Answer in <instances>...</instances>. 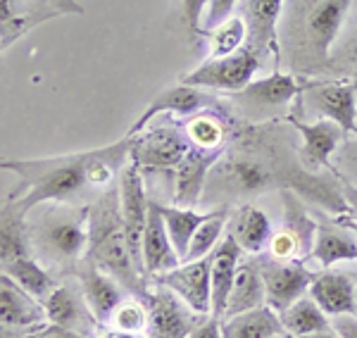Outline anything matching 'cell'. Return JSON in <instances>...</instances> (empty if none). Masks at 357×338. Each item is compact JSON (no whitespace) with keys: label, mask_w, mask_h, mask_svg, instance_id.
<instances>
[{"label":"cell","mask_w":357,"mask_h":338,"mask_svg":"<svg viewBox=\"0 0 357 338\" xmlns=\"http://www.w3.org/2000/svg\"><path fill=\"white\" fill-rule=\"evenodd\" d=\"M350 10L353 0H286L276 70L319 79L329 67Z\"/></svg>","instance_id":"6da1fadb"},{"label":"cell","mask_w":357,"mask_h":338,"mask_svg":"<svg viewBox=\"0 0 357 338\" xmlns=\"http://www.w3.org/2000/svg\"><path fill=\"white\" fill-rule=\"evenodd\" d=\"M269 139L272 134L267 136L262 134V129H255V134L245 136L234 148L224 151V155L210 171L200 203L222 200V205H227L236 200L257 198L276 186L296 188L305 174L301 160L286 162L281 151L269 153Z\"/></svg>","instance_id":"7a4b0ae2"},{"label":"cell","mask_w":357,"mask_h":338,"mask_svg":"<svg viewBox=\"0 0 357 338\" xmlns=\"http://www.w3.org/2000/svg\"><path fill=\"white\" fill-rule=\"evenodd\" d=\"M93 155L96 148L55 158L3 160V169L15 171L22 181V188L10 196V200L24 215L43 203H72L84 191L93 188L91 186Z\"/></svg>","instance_id":"3957f363"},{"label":"cell","mask_w":357,"mask_h":338,"mask_svg":"<svg viewBox=\"0 0 357 338\" xmlns=\"http://www.w3.org/2000/svg\"><path fill=\"white\" fill-rule=\"evenodd\" d=\"M86 257L100 269H105L107 274H112L126 291L146 298L148 289H143V274L138 272L131 257L129 238H126L119 188L102 191V196L91 205Z\"/></svg>","instance_id":"277c9868"},{"label":"cell","mask_w":357,"mask_h":338,"mask_svg":"<svg viewBox=\"0 0 357 338\" xmlns=\"http://www.w3.org/2000/svg\"><path fill=\"white\" fill-rule=\"evenodd\" d=\"M91 205L55 203L31 226V245L50 265L82 262L89 250Z\"/></svg>","instance_id":"5b68a950"},{"label":"cell","mask_w":357,"mask_h":338,"mask_svg":"<svg viewBox=\"0 0 357 338\" xmlns=\"http://www.w3.org/2000/svg\"><path fill=\"white\" fill-rule=\"evenodd\" d=\"M307 77L274 70L267 77L252 79L245 89L231 93V110L250 124H272L281 117H291L301 98Z\"/></svg>","instance_id":"8992f818"},{"label":"cell","mask_w":357,"mask_h":338,"mask_svg":"<svg viewBox=\"0 0 357 338\" xmlns=\"http://www.w3.org/2000/svg\"><path fill=\"white\" fill-rule=\"evenodd\" d=\"M293 112L298 122L331 119L345 134H357V89L343 79H307Z\"/></svg>","instance_id":"52a82bcc"},{"label":"cell","mask_w":357,"mask_h":338,"mask_svg":"<svg viewBox=\"0 0 357 338\" xmlns=\"http://www.w3.org/2000/svg\"><path fill=\"white\" fill-rule=\"evenodd\" d=\"M260 67L262 60L245 45L243 50L229 57H217V60L207 57L195 70L183 74L178 82L205 91H224V93L231 95L236 91L245 89L255 79V74L260 72Z\"/></svg>","instance_id":"ba28073f"},{"label":"cell","mask_w":357,"mask_h":338,"mask_svg":"<svg viewBox=\"0 0 357 338\" xmlns=\"http://www.w3.org/2000/svg\"><path fill=\"white\" fill-rule=\"evenodd\" d=\"M60 15H84V8L77 0H0L3 50L45 20H55Z\"/></svg>","instance_id":"9c48e42d"},{"label":"cell","mask_w":357,"mask_h":338,"mask_svg":"<svg viewBox=\"0 0 357 338\" xmlns=\"http://www.w3.org/2000/svg\"><path fill=\"white\" fill-rule=\"evenodd\" d=\"M119 200H122L124 229H126V238H129L131 257H134L138 272L146 277V269H143V236H146V229H148L151 200L146 196L143 171L134 160L119 174Z\"/></svg>","instance_id":"30bf717a"},{"label":"cell","mask_w":357,"mask_h":338,"mask_svg":"<svg viewBox=\"0 0 357 338\" xmlns=\"http://www.w3.org/2000/svg\"><path fill=\"white\" fill-rule=\"evenodd\" d=\"M148 302V338H188L203 314H195L174 291L160 284L146 291Z\"/></svg>","instance_id":"8fae6325"},{"label":"cell","mask_w":357,"mask_h":338,"mask_svg":"<svg viewBox=\"0 0 357 338\" xmlns=\"http://www.w3.org/2000/svg\"><path fill=\"white\" fill-rule=\"evenodd\" d=\"M191 151V141L176 127H155L134 136L131 160L141 171H174L183 155Z\"/></svg>","instance_id":"7c38bea8"},{"label":"cell","mask_w":357,"mask_h":338,"mask_svg":"<svg viewBox=\"0 0 357 338\" xmlns=\"http://www.w3.org/2000/svg\"><path fill=\"white\" fill-rule=\"evenodd\" d=\"M260 262V272L264 279V291H267V305L274 312H284L296 300L307 293L312 286L314 272L305 260H257Z\"/></svg>","instance_id":"4fadbf2b"},{"label":"cell","mask_w":357,"mask_h":338,"mask_svg":"<svg viewBox=\"0 0 357 338\" xmlns=\"http://www.w3.org/2000/svg\"><path fill=\"white\" fill-rule=\"evenodd\" d=\"M220 105V100L212 98L210 93H205V89H195V86L181 84L169 86V89L160 91L155 98L148 102V107L141 112V117L134 122V127L129 129V136L143 134L155 117L160 114H178V117H193V114L212 110V107Z\"/></svg>","instance_id":"5bb4252c"},{"label":"cell","mask_w":357,"mask_h":338,"mask_svg":"<svg viewBox=\"0 0 357 338\" xmlns=\"http://www.w3.org/2000/svg\"><path fill=\"white\" fill-rule=\"evenodd\" d=\"M77 282L82 286L86 305H89L91 314L96 317L98 324H110L114 310L126 300L124 293L126 289L112 274H107L105 269H100L96 262H91L89 257H84L82 262H77Z\"/></svg>","instance_id":"9a60e30c"},{"label":"cell","mask_w":357,"mask_h":338,"mask_svg":"<svg viewBox=\"0 0 357 338\" xmlns=\"http://www.w3.org/2000/svg\"><path fill=\"white\" fill-rule=\"evenodd\" d=\"M286 0H241V17L248 24V48L260 60L279 57V22Z\"/></svg>","instance_id":"2e32d148"},{"label":"cell","mask_w":357,"mask_h":338,"mask_svg":"<svg viewBox=\"0 0 357 338\" xmlns=\"http://www.w3.org/2000/svg\"><path fill=\"white\" fill-rule=\"evenodd\" d=\"M291 124L303 139L301 153H298L303 169L310 171V174H321L324 169H329L333 153L338 151V146L348 136L343 127H338L331 119H317V122L291 119Z\"/></svg>","instance_id":"e0dca14e"},{"label":"cell","mask_w":357,"mask_h":338,"mask_svg":"<svg viewBox=\"0 0 357 338\" xmlns=\"http://www.w3.org/2000/svg\"><path fill=\"white\" fill-rule=\"evenodd\" d=\"M158 282L174 291L195 314H212V255L195 262H183L158 277Z\"/></svg>","instance_id":"ac0fdd59"},{"label":"cell","mask_w":357,"mask_h":338,"mask_svg":"<svg viewBox=\"0 0 357 338\" xmlns=\"http://www.w3.org/2000/svg\"><path fill=\"white\" fill-rule=\"evenodd\" d=\"M45 314H48V322L67 326L79 334L91 336L93 329H100V324L96 322V317L91 314L89 305H86V298L82 286L77 284H57L55 291L43 300Z\"/></svg>","instance_id":"d6986e66"},{"label":"cell","mask_w":357,"mask_h":338,"mask_svg":"<svg viewBox=\"0 0 357 338\" xmlns=\"http://www.w3.org/2000/svg\"><path fill=\"white\" fill-rule=\"evenodd\" d=\"M224 153H207L200 148H193L183 155V160L178 162V167L174 169V181H176V191L174 200L176 208H195V205L203 200L207 179H210V171L217 164Z\"/></svg>","instance_id":"ffe728a7"},{"label":"cell","mask_w":357,"mask_h":338,"mask_svg":"<svg viewBox=\"0 0 357 338\" xmlns=\"http://www.w3.org/2000/svg\"><path fill=\"white\" fill-rule=\"evenodd\" d=\"M0 319L3 329H36L48 322L45 305L8 274L0 277Z\"/></svg>","instance_id":"44dd1931"},{"label":"cell","mask_w":357,"mask_h":338,"mask_svg":"<svg viewBox=\"0 0 357 338\" xmlns=\"http://www.w3.org/2000/svg\"><path fill=\"white\" fill-rule=\"evenodd\" d=\"M178 265H183L178 257L169 233H167L165 217L160 212V203L151 200V215H148V229L143 236V269L146 277H162Z\"/></svg>","instance_id":"7402d4cb"},{"label":"cell","mask_w":357,"mask_h":338,"mask_svg":"<svg viewBox=\"0 0 357 338\" xmlns=\"http://www.w3.org/2000/svg\"><path fill=\"white\" fill-rule=\"evenodd\" d=\"M227 233L231 236L243 253L260 255L269 248V240L274 236L272 222L267 212L252 203H243L238 208H231Z\"/></svg>","instance_id":"603a6c76"},{"label":"cell","mask_w":357,"mask_h":338,"mask_svg":"<svg viewBox=\"0 0 357 338\" xmlns=\"http://www.w3.org/2000/svg\"><path fill=\"white\" fill-rule=\"evenodd\" d=\"M310 295L329 317L355 314V277L341 269H321L314 274Z\"/></svg>","instance_id":"cb8c5ba5"},{"label":"cell","mask_w":357,"mask_h":338,"mask_svg":"<svg viewBox=\"0 0 357 338\" xmlns=\"http://www.w3.org/2000/svg\"><path fill=\"white\" fill-rule=\"evenodd\" d=\"M305 262H317L319 269H331L341 262H357V236L333 217L331 224H319L312 255Z\"/></svg>","instance_id":"d4e9b609"},{"label":"cell","mask_w":357,"mask_h":338,"mask_svg":"<svg viewBox=\"0 0 357 338\" xmlns=\"http://www.w3.org/2000/svg\"><path fill=\"white\" fill-rule=\"evenodd\" d=\"M241 253L243 250L229 233L212 253V314L220 319H224V312H227L229 293H231L236 272L241 265Z\"/></svg>","instance_id":"484cf974"},{"label":"cell","mask_w":357,"mask_h":338,"mask_svg":"<svg viewBox=\"0 0 357 338\" xmlns=\"http://www.w3.org/2000/svg\"><path fill=\"white\" fill-rule=\"evenodd\" d=\"M262 305H267V291H264L260 262H250V260L241 262L231 286V293H229L224 319L236 317L241 312H250Z\"/></svg>","instance_id":"4316f807"},{"label":"cell","mask_w":357,"mask_h":338,"mask_svg":"<svg viewBox=\"0 0 357 338\" xmlns=\"http://www.w3.org/2000/svg\"><path fill=\"white\" fill-rule=\"evenodd\" d=\"M183 134L188 136L193 148L207 153H224L229 136H231V122H229V114L212 110H203L193 117H188Z\"/></svg>","instance_id":"83f0119b"},{"label":"cell","mask_w":357,"mask_h":338,"mask_svg":"<svg viewBox=\"0 0 357 338\" xmlns=\"http://www.w3.org/2000/svg\"><path fill=\"white\" fill-rule=\"evenodd\" d=\"M284 331L286 329L281 324L279 312H274L269 305L222 319L224 338H272L276 334H284Z\"/></svg>","instance_id":"f1b7e54d"},{"label":"cell","mask_w":357,"mask_h":338,"mask_svg":"<svg viewBox=\"0 0 357 338\" xmlns=\"http://www.w3.org/2000/svg\"><path fill=\"white\" fill-rule=\"evenodd\" d=\"M31 245V226L26 224V215L17 210L10 200L0 215V262L8 265L20 257H29Z\"/></svg>","instance_id":"f546056e"},{"label":"cell","mask_w":357,"mask_h":338,"mask_svg":"<svg viewBox=\"0 0 357 338\" xmlns=\"http://www.w3.org/2000/svg\"><path fill=\"white\" fill-rule=\"evenodd\" d=\"M281 200H284V229L301 243L303 260H307L312 255L319 224H317L314 217L307 212V208H305V203L296 191L281 188Z\"/></svg>","instance_id":"4dcf8cb0"},{"label":"cell","mask_w":357,"mask_h":338,"mask_svg":"<svg viewBox=\"0 0 357 338\" xmlns=\"http://www.w3.org/2000/svg\"><path fill=\"white\" fill-rule=\"evenodd\" d=\"M353 15H348L345 29L331 53V62L319 79H343L357 82V0H353Z\"/></svg>","instance_id":"1f68e13d"},{"label":"cell","mask_w":357,"mask_h":338,"mask_svg":"<svg viewBox=\"0 0 357 338\" xmlns=\"http://www.w3.org/2000/svg\"><path fill=\"white\" fill-rule=\"evenodd\" d=\"M279 317H281L284 329L296 338L331 329V317L317 305L312 295H303L301 300H296L291 307H286Z\"/></svg>","instance_id":"d6a6232c"},{"label":"cell","mask_w":357,"mask_h":338,"mask_svg":"<svg viewBox=\"0 0 357 338\" xmlns=\"http://www.w3.org/2000/svg\"><path fill=\"white\" fill-rule=\"evenodd\" d=\"M160 212L165 217V224H167V233H169L172 243H174L178 257L181 262L186 260L188 253V245H191L193 233L198 231L200 224H205L210 220L212 210L210 212H195L191 208H167V205H160Z\"/></svg>","instance_id":"836d02e7"},{"label":"cell","mask_w":357,"mask_h":338,"mask_svg":"<svg viewBox=\"0 0 357 338\" xmlns=\"http://www.w3.org/2000/svg\"><path fill=\"white\" fill-rule=\"evenodd\" d=\"M229 217H231V208H229V205L212 208L210 220H207L205 224H200L198 231L193 233L191 245H188V253H186V260H183V262L203 260V257L215 253L217 245L222 243V238L227 236Z\"/></svg>","instance_id":"e575fe53"},{"label":"cell","mask_w":357,"mask_h":338,"mask_svg":"<svg viewBox=\"0 0 357 338\" xmlns=\"http://www.w3.org/2000/svg\"><path fill=\"white\" fill-rule=\"evenodd\" d=\"M207 38V57L217 60V57H229L248 45V24L241 15H231L220 26L205 31Z\"/></svg>","instance_id":"d590c367"},{"label":"cell","mask_w":357,"mask_h":338,"mask_svg":"<svg viewBox=\"0 0 357 338\" xmlns=\"http://www.w3.org/2000/svg\"><path fill=\"white\" fill-rule=\"evenodd\" d=\"M3 274H8L10 279H15L22 289L29 291V293L33 298H38L41 302L53 293L55 286H57L55 279L50 277V274L45 272L31 255L20 257V260H13V262H8V265H3Z\"/></svg>","instance_id":"8d00e7d4"},{"label":"cell","mask_w":357,"mask_h":338,"mask_svg":"<svg viewBox=\"0 0 357 338\" xmlns=\"http://www.w3.org/2000/svg\"><path fill=\"white\" fill-rule=\"evenodd\" d=\"M110 324L119 331H129V334H146L148 302H141L138 298H126L122 305L114 310Z\"/></svg>","instance_id":"74e56055"},{"label":"cell","mask_w":357,"mask_h":338,"mask_svg":"<svg viewBox=\"0 0 357 338\" xmlns=\"http://www.w3.org/2000/svg\"><path fill=\"white\" fill-rule=\"evenodd\" d=\"M331 174H336L338 181L350 183L357 188V134H348L338 151L331 158Z\"/></svg>","instance_id":"f35d334b"},{"label":"cell","mask_w":357,"mask_h":338,"mask_svg":"<svg viewBox=\"0 0 357 338\" xmlns=\"http://www.w3.org/2000/svg\"><path fill=\"white\" fill-rule=\"evenodd\" d=\"M269 255L274 260H281V262H291V260H303V250H301V243L286 231L284 226L276 229L272 240H269Z\"/></svg>","instance_id":"ab89813d"},{"label":"cell","mask_w":357,"mask_h":338,"mask_svg":"<svg viewBox=\"0 0 357 338\" xmlns=\"http://www.w3.org/2000/svg\"><path fill=\"white\" fill-rule=\"evenodd\" d=\"M241 5V0H210L203 17V33L210 31V29L220 26L222 22H227L229 17L236 15L234 10Z\"/></svg>","instance_id":"60d3db41"},{"label":"cell","mask_w":357,"mask_h":338,"mask_svg":"<svg viewBox=\"0 0 357 338\" xmlns=\"http://www.w3.org/2000/svg\"><path fill=\"white\" fill-rule=\"evenodd\" d=\"M178 3H181V15L186 29L193 36H203V17L210 0H178Z\"/></svg>","instance_id":"b9f144b4"},{"label":"cell","mask_w":357,"mask_h":338,"mask_svg":"<svg viewBox=\"0 0 357 338\" xmlns=\"http://www.w3.org/2000/svg\"><path fill=\"white\" fill-rule=\"evenodd\" d=\"M24 338H91L86 334H79V331L74 329H67V326H60V324H41L36 326V329L29 331V336Z\"/></svg>","instance_id":"7bdbcfd3"},{"label":"cell","mask_w":357,"mask_h":338,"mask_svg":"<svg viewBox=\"0 0 357 338\" xmlns=\"http://www.w3.org/2000/svg\"><path fill=\"white\" fill-rule=\"evenodd\" d=\"M188 338H224L222 336V319L215 314H203L198 319V324L193 326Z\"/></svg>","instance_id":"ee69618b"},{"label":"cell","mask_w":357,"mask_h":338,"mask_svg":"<svg viewBox=\"0 0 357 338\" xmlns=\"http://www.w3.org/2000/svg\"><path fill=\"white\" fill-rule=\"evenodd\" d=\"M331 329L341 338H357V314H338V317H331Z\"/></svg>","instance_id":"f6af8a7d"},{"label":"cell","mask_w":357,"mask_h":338,"mask_svg":"<svg viewBox=\"0 0 357 338\" xmlns=\"http://www.w3.org/2000/svg\"><path fill=\"white\" fill-rule=\"evenodd\" d=\"M341 193H343V200L348 205V215L350 220H357V188L350 186V183H343L341 181Z\"/></svg>","instance_id":"bcb514c9"},{"label":"cell","mask_w":357,"mask_h":338,"mask_svg":"<svg viewBox=\"0 0 357 338\" xmlns=\"http://www.w3.org/2000/svg\"><path fill=\"white\" fill-rule=\"evenodd\" d=\"M96 338H148L146 334H129V331H119V329H98Z\"/></svg>","instance_id":"7dc6e473"},{"label":"cell","mask_w":357,"mask_h":338,"mask_svg":"<svg viewBox=\"0 0 357 338\" xmlns=\"http://www.w3.org/2000/svg\"><path fill=\"white\" fill-rule=\"evenodd\" d=\"M336 220H338V222H343V224H345V226H348V229H350V231H353V233H355V236H357V220H350V217H345V215H341V217H336Z\"/></svg>","instance_id":"c3c4849f"},{"label":"cell","mask_w":357,"mask_h":338,"mask_svg":"<svg viewBox=\"0 0 357 338\" xmlns=\"http://www.w3.org/2000/svg\"><path fill=\"white\" fill-rule=\"evenodd\" d=\"M303 338H341L333 329H326V331H319V334H310V336H303Z\"/></svg>","instance_id":"681fc988"},{"label":"cell","mask_w":357,"mask_h":338,"mask_svg":"<svg viewBox=\"0 0 357 338\" xmlns=\"http://www.w3.org/2000/svg\"><path fill=\"white\" fill-rule=\"evenodd\" d=\"M353 277H355V314H357V272L353 274Z\"/></svg>","instance_id":"f907efd6"},{"label":"cell","mask_w":357,"mask_h":338,"mask_svg":"<svg viewBox=\"0 0 357 338\" xmlns=\"http://www.w3.org/2000/svg\"><path fill=\"white\" fill-rule=\"evenodd\" d=\"M272 338H296V336H291L289 331H284V334H276V336H272Z\"/></svg>","instance_id":"816d5d0a"},{"label":"cell","mask_w":357,"mask_h":338,"mask_svg":"<svg viewBox=\"0 0 357 338\" xmlns=\"http://www.w3.org/2000/svg\"><path fill=\"white\" fill-rule=\"evenodd\" d=\"M355 89H357V82H355Z\"/></svg>","instance_id":"f5cc1de1"}]
</instances>
